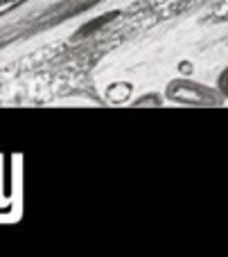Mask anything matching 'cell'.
I'll return each instance as SVG.
<instances>
[{
	"label": "cell",
	"mask_w": 228,
	"mask_h": 257,
	"mask_svg": "<svg viewBox=\"0 0 228 257\" xmlns=\"http://www.w3.org/2000/svg\"><path fill=\"white\" fill-rule=\"evenodd\" d=\"M224 90L228 93V72H226V77H224Z\"/></svg>",
	"instance_id": "6da1fadb"
}]
</instances>
